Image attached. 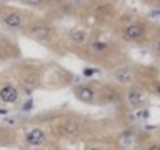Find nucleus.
Returning <instances> with one entry per match:
<instances>
[{"label": "nucleus", "mask_w": 160, "mask_h": 150, "mask_svg": "<svg viewBox=\"0 0 160 150\" xmlns=\"http://www.w3.org/2000/svg\"><path fill=\"white\" fill-rule=\"evenodd\" d=\"M22 100V88L10 77L0 78V103L3 105H17Z\"/></svg>", "instance_id": "obj_8"}, {"label": "nucleus", "mask_w": 160, "mask_h": 150, "mask_svg": "<svg viewBox=\"0 0 160 150\" xmlns=\"http://www.w3.org/2000/svg\"><path fill=\"white\" fill-rule=\"evenodd\" d=\"M52 150H70V148H65V147H53Z\"/></svg>", "instance_id": "obj_20"}, {"label": "nucleus", "mask_w": 160, "mask_h": 150, "mask_svg": "<svg viewBox=\"0 0 160 150\" xmlns=\"http://www.w3.org/2000/svg\"><path fill=\"white\" fill-rule=\"evenodd\" d=\"M50 140H52V135L48 133L47 128L42 125H33L28 130H25L20 137V145L25 150H42L48 147Z\"/></svg>", "instance_id": "obj_4"}, {"label": "nucleus", "mask_w": 160, "mask_h": 150, "mask_svg": "<svg viewBox=\"0 0 160 150\" xmlns=\"http://www.w3.org/2000/svg\"><path fill=\"white\" fill-rule=\"evenodd\" d=\"M3 2H10V0H0V3H3ZM20 2H22V0H20Z\"/></svg>", "instance_id": "obj_21"}, {"label": "nucleus", "mask_w": 160, "mask_h": 150, "mask_svg": "<svg viewBox=\"0 0 160 150\" xmlns=\"http://www.w3.org/2000/svg\"><path fill=\"white\" fill-rule=\"evenodd\" d=\"M150 92H152L155 97L160 98V80H153V82L150 83Z\"/></svg>", "instance_id": "obj_18"}, {"label": "nucleus", "mask_w": 160, "mask_h": 150, "mask_svg": "<svg viewBox=\"0 0 160 150\" xmlns=\"http://www.w3.org/2000/svg\"><path fill=\"white\" fill-rule=\"evenodd\" d=\"M8 75L25 93H32L35 90H43V88H58L63 85L70 83V75L55 70L52 67L33 60H23V62L15 63L10 68Z\"/></svg>", "instance_id": "obj_1"}, {"label": "nucleus", "mask_w": 160, "mask_h": 150, "mask_svg": "<svg viewBox=\"0 0 160 150\" xmlns=\"http://www.w3.org/2000/svg\"><path fill=\"white\" fill-rule=\"evenodd\" d=\"M112 78L115 83H118L120 87H130V85H137V78L135 73L130 67L120 65V67L112 70Z\"/></svg>", "instance_id": "obj_9"}, {"label": "nucleus", "mask_w": 160, "mask_h": 150, "mask_svg": "<svg viewBox=\"0 0 160 150\" xmlns=\"http://www.w3.org/2000/svg\"><path fill=\"white\" fill-rule=\"evenodd\" d=\"M102 82L97 80H87V82L73 85L72 92L73 97L85 105H98L100 100V92H102Z\"/></svg>", "instance_id": "obj_6"}, {"label": "nucleus", "mask_w": 160, "mask_h": 150, "mask_svg": "<svg viewBox=\"0 0 160 150\" xmlns=\"http://www.w3.org/2000/svg\"><path fill=\"white\" fill-rule=\"evenodd\" d=\"M68 42L72 45H77V47H85L88 42V32L83 28H72L67 35Z\"/></svg>", "instance_id": "obj_13"}, {"label": "nucleus", "mask_w": 160, "mask_h": 150, "mask_svg": "<svg viewBox=\"0 0 160 150\" xmlns=\"http://www.w3.org/2000/svg\"><path fill=\"white\" fill-rule=\"evenodd\" d=\"M140 150H160V138L158 140H143Z\"/></svg>", "instance_id": "obj_17"}, {"label": "nucleus", "mask_w": 160, "mask_h": 150, "mask_svg": "<svg viewBox=\"0 0 160 150\" xmlns=\"http://www.w3.org/2000/svg\"><path fill=\"white\" fill-rule=\"evenodd\" d=\"M28 12L22 8L10 7V5H0V23L8 30H25V27L32 22Z\"/></svg>", "instance_id": "obj_3"}, {"label": "nucleus", "mask_w": 160, "mask_h": 150, "mask_svg": "<svg viewBox=\"0 0 160 150\" xmlns=\"http://www.w3.org/2000/svg\"><path fill=\"white\" fill-rule=\"evenodd\" d=\"M83 150H112V148H110L108 145L98 142V140L90 138V140H87V142L83 143Z\"/></svg>", "instance_id": "obj_16"}, {"label": "nucleus", "mask_w": 160, "mask_h": 150, "mask_svg": "<svg viewBox=\"0 0 160 150\" xmlns=\"http://www.w3.org/2000/svg\"><path fill=\"white\" fill-rule=\"evenodd\" d=\"M42 127L48 130L53 140L78 142L92 130V122L82 113L75 112H48L42 117Z\"/></svg>", "instance_id": "obj_2"}, {"label": "nucleus", "mask_w": 160, "mask_h": 150, "mask_svg": "<svg viewBox=\"0 0 160 150\" xmlns=\"http://www.w3.org/2000/svg\"><path fill=\"white\" fill-rule=\"evenodd\" d=\"M20 145V137L13 128L10 127H0V147H13Z\"/></svg>", "instance_id": "obj_12"}, {"label": "nucleus", "mask_w": 160, "mask_h": 150, "mask_svg": "<svg viewBox=\"0 0 160 150\" xmlns=\"http://www.w3.org/2000/svg\"><path fill=\"white\" fill-rule=\"evenodd\" d=\"M20 57V47L8 37H0V63Z\"/></svg>", "instance_id": "obj_11"}, {"label": "nucleus", "mask_w": 160, "mask_h": 150, "mask_svg": "<svg viewBox=\"0 0 160 150\" xmlns=\"http://www.w3.org/2000/svg\"><path fill=\"white\" fill-rule=\"evenodd\" d=\"M143 33H145V27L142 23H130L127 25V27L123 28V35H125V38L127 40H132V42H135V40H140L143 37Z\"/></svg>", "instance_id": "obj_14"}, {"label": "nucleus", "mask_w": 160, "mask_h": 150, "mask_svg": "<svg viewBox=\"0 0 160 150\" xmlns=\"http://www.w3.org/2000/svg\"><path fill=\"white\" fill-rule=\"evenodd\" d=\"M123 100L122 102L127 105L130 110H140L143 108L148 102V92L140 85H130V87H125L122 90Z\"/></svg>", "instance_id": "obj_7"}, {"label": "nucleus", "mask_w": 160, "mask_h": 150, "mask_svg": "<svg viewBox=\"0 0 160 150\" xmlns=\"http://www.w3.org/2000/svg\"><path fill=\"white\" fill-rule=\"evenodd\" d=\"M23 33L27 35L28 38L35 40V42L47 45L57 37V28H55L52 23L45 22V20H32V22L25 27Z\"/></svg>", "instance_id": "obj_5"}, {"label": "nucleus", "mask_w": 160, "mask_h": 150, "mask_svg": "<svg viewBox=\"0 0 160 150\" xmlns=\"http://www.w3.org/2000/svg\"><path fill=\"white\" fill-rule=\"evenodd\" d=\"M153 47H155V52H157V55H160V38L157 40V42H155Z\"/></svg>", "instance_id": "obj_19"}, {"label": "nucleus", "mask_w": 160, "mask_h": 150, "mask_svg": "<svg viewBox=\"0 0 160 150\" xmlns=\"http://www.w3.org/2000/svg\"><path fill=\"white\" fill-rule=\"evenodd\" d=\"M62 0H22V3H25V7L28 8H43L47 5H57L60 3Z\"/></svg>", "instance_id": "obj_15"}, {"label": "nucleus", "mask_w": 160, "mask_h": 150, "mask_svg": "<svg viewBox=\"0 0 160 150\" xmlns=\"http://www.w3.org/2000/svg\"><path fill=\"white\" fill-rule=\"evenodd\" d=\"M110 48H112V43L107 42V40H90V42L85 45V52H87L90 60H97V58H102L105 57L108 52H110Z\"/></svg>", "instance_id": "obj_10"}]
</instances>
